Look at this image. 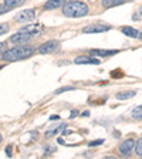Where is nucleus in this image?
<instances>
[{
	"mask_svg": "<svg viewBox=\"0 0 142 159\" xmlns=\"http://www.w3.org/2000/svg\"><path fill=\"white\" fill-rule=\"evenodd\" d=\"M36 50L33 47L29 46H17L13 47L10 50H6L3 54H2V60L6 61V63H13V61H19V60H24L29 58L34 54Z\"/></svg>",
	"mask_w": 142,
	"mask_h": 159,
	"instance_id": "nucleus-1",
	"label": "nucleus"
},
{
	"mask_svg": "<svg viewBox=\"0 0 142 159\" xmlns=\"http://www.w3.org/2000/svg\"><path fill=\"white\" fill-rule=\"evenodd\" d=\"M88 11H89L88 6L84 2H80V0L68 2V3H64L63 6V14L66 17H70V19L84 17L88 14Z\"/></svg>",
	"mask_w": 142,
	"mask_h": 159,
	"instance_id": "nucleus-2",
	"label": "nucleus"
},
{
	"mask_svg": "<svg viewBox=\"0 0 142 159\" xmlns=\"http://www.w3.org/2000/svg\"><path fill=\"white\" fill-rule=\"evenodd\" d=\"M111 30V26L108 24H104V23H93V24H88L83 29V33L84 34H97V33H104V31H108Z\"/></svg>",
	"mask_w": 142,
	"mask_h": 159,
	"instance_id": "nucleus-3",
	"label": "nucleus"
},
{
	"mask_svg": "<svg viewBox=\"0 0 142 159\" xmlns=\"http://www.w3.org/2000/svg\"><path fill=\"white\" fill-rule=\"evenodd\" d=\"M16 21H20V23H27V21H33L36 19V10L34 9H26L21 10L19 14H16Z\"/></svg>",
	"mask_w": 142,
	"mask_h": 159,
	"instance_id": "nucleus-4",
	"label": "nucleus"
},
{
	"mask_svg": "<svg viewBox=\"0 0 142 159\" xmlns=\"http://www.w3.org/2000/svg\"><path fill=\"white\" fill-rule=\"evenodd\" d=\"M43 29H44L43 24L34 23V24H27V26L23 27V29L20 30V31H23V33L29 34L30 37H36V36H39V34L43 31Z\"/></svg>",
	"mask_w": 142,
	"mask_h": 159,
	"instance_id": "nucleus-5",
	"label": "nucleus"
},
{
	"mask_svg": "<svg viewBox=\"0 0 142 159\" xmlns=\"http://www.w3.org/2000/svg\"><path fill=\"white\" fill-rule=\"evenodd\" d=\"M134 146H135V141H134L132 138L129 139H125L121 145H119V153L122 156H129L131 155V152L134 151Z\"/></svg>",
	"mask_w": 142,
	"mask_h": 159,
	"instance_id": "nucleus-6",
	"label": "nucleus"
},
{
	"mask_svg": "<svg viewBox=\"0 0 142 159\" xmlns=\"http://www.w3.org/2000/svg\"><path fill=\"white\" fill-rule=\"evenodd\" d=\"M58 47V41L57 40H48L46 41L44 44L39 47V53L40 54H50V53H54Z\"/></svg>",
	"mask_w": 142,
	"mask_h": 159,
	"instance_id": "nucleus-7",
	"label": "nucleus"
},
{
	"mask_svg": "<svg viewBox=\"0 0 142 159\" xmlns=\"http://www.w3.org/2000/svg\"><path fill=\"white\" fill-rule=\"evenodd\" d=\"M31 39H33V37H30L29 34L23 33V31H19V33L13 34V36L10 37V41L13 44H23V43H27V41Z\"/></svg>",
	"mask_w": 142,
	"mask_h": 159,
	"instance_id": "nucleus-8",
	"label": "nucleus"
},
{
	"mask_svg": "<svg viewBox=\"0 0 142 159\" xmlns=\"http://www.w3.org/2000/svg\"><path fill=\"white\" fill-rule=\"evenodd\" d=\"M118 50H89V56H97V57H109V56H115L118 54Z\"/></svg>",
	"mask_w": 142,
	"mask_h": 159,
	"instance_id": "nucleus-9",
	"label": "nucleus"
},
{
	"mask_svg": "<svg viewBox=\"0 0 142 159\" xmlns=\"http://www.w3.org/2000/svg\"><path fill=\"white\" fill-rule=\"evenodd\" d=\"M76 64H99L98 58H94L93 56H80L74 60Z\"/></svg>",
	"mask_w": 142,
	"mask_h": 159,
	"instance_id": "nucleus-10",
	"label": "nucleus"
},
{
	"mask_svg": "<svg viewBox=\"0 0 142 159\" xmlns=\"http://www.w3.org/2000/svg\"><path fill=\"white\" fill-rule=\"evenodd\" d=\"M121 31H122L126 37H131V39H139V37H141V31H139V30L134 29V27H129V26H124L122 29H121Z\"/></svg>",
	"mask_w": 142,
	"mask_h": 159,
	"instance_id": "nucleus-11",
	"label": "nucleus"
},
{
	"mask_svg": "<svg viewBox=\"0 0 142 159\" xmlns=\"http://www.w3.org/2000/svg\"><path fill=\"white\" fill-rule=\"evenodd\" d=\"M66 0H47L46 4H44V9L46 10H57L60 7H63Z\"/></svg>",
	"mask_w": 142,
	"mask_h": 159,
	"instance_id": "nucleus-12",
	"label": "nucleus"
},
{
	"mask_svg": "<svg viewBox=\"0 0 142 159\" xmlns=\"http://www.w3.org/2000/svg\"><path fill=\"white\" fill-rule=\"evenodd\" d=\"M24 2H26V0H4L3 4L6 7H9V10H11V9H14V7H19V6H21V4H24Z\"/></svg>",
	"mask_w": 142,
	"mask_h": 159,
	"instance_id": "nucleus-13",
	"label": "nucleus"
},
{
	"mask_svg": "<svg viewBox=\"0 0 142 159\" xmlns=\"http://www.w3.org/2000/svg\"><path fill=\"white\" fill-rule=\"evenodd\" d=\"M124 2H125V0H103V6L105 7V9H111V7L122 4Z\"/></svg>",
	"mask_w": 142,
	"mask_h": 159,
	"instance_id": "nucleus-14",
	"label": "nucleus"
},
{
	"mask_svg": "<svg viewBox=\"0 0 142 159\" xmlns=\"http://www.w3.org/2000/svg\"><path fill=\"white\" fill-rule=\"evenodd\" d=\"M136 95V91H122V93H118L117 94V99H128V98H132V97Z\"/></svg>",
	"mask_w": 142,
	"mask_h": 159,
	"instance_id": "nucleus-15",
	"label": "nucleus"
},
{
	"mask_svg": "<svg viewBox=\"0 0 142 159\" xmlns=\"http://www.w3.org/2000/svg\"><path fill=\"white\" fill-rule=\"evenodd\" d=\"M63 128H66V124H60L58 126H56V128H53V129H50V131H47L46 132V136H54V135H57V134L61 131Z\"/></svg>",
	"mask_w": 142,
	"mask_h": 159,
	"instance_id": "nucleus-16",
	"label": "nucleus"
},
{
	"mask_svg": "<svg viewBox=\"0 0 142 159\" xmlns=\"http://www.w3.org/2000/svg\"><path fill=\"white\" fill-rule=\"evenodd\" d=\"M134 149H135L136 155L142 156V138H139L138 141H136V143H135V146H134Z\"/></svg>",
	"mask_w": 142,
	"mask_h": 159,
	"instance_id": "nucleus-17",
	"label": "nucleus"
},
{
	"mask_svg": "<svg viewBox=\"0 0 142 159\" xmlns=\"http://www.w3.org/2000/svg\"><path fill=\"white\" fill-rule=\"evenodd\" d=\"M9 31V24L7 23H0V36L2 34H6Z\"/></svg>",
	"mask_w": 142,
	"mask_h": 159,
	"instance_id": "nucleus-18",
	"label": "nucleus"
},
{
	"mask_svg": "<svg viewBox=\"0 0 142 159\" xmlns=\"http://www.w3.org/2000/svg\"><path fill=\"white\" fill-rule=\"evenodd\" d=\"M73 89H76L74 87H63V88H60L56 91V94H61V93H66V91H73Z\"/></svg>",
	"mask_w": 142,
	"mask_h": 159,
	"instance_id": "nucleus-19",
	"label": "nucleus"
},
{
	"mask_svg": "<svg viewBox=\"0 0 142 159\" xmlns=\"http://www.w3.org/2000/svg\"><path fill=\"white\" fill-rule=\"evenodd\" d=\"M101 143H104V139H97V141H93V142H89V146L101 145Z\"/></svg>",
	"mask_w": 142,
	"mask_h": 159,
	"instance_id": "nucleus-20",
	"label": "nucleus"
},
{
	"mask_svg": "<svg viewBox=\"0 0 142 159\" xmlns=\"http://www.w3.org/2000/svg\"><path fill=\"white\" fill-rule=\"evenodd\" d=\"M9 11V7H6L4 4H0V14H4Z\"/></svg>",
	"mask_w": 142,
	"mask_h": 159,
	"instance_id": "nucleus-21",
	"label": "nucleus"
},
{
	"mask_svg": "<svg viewBox=\"0 0 142 159\" xmlns=\"http://www.w3.org/2000/svg\"><path fill=\"white\" fill-rule=\"evenodd\" d=\"M6 46H7V43H0V56L6 51Z\"/></svg>",
	"mask_w": 142,
	"mask_h": 159,
	"instance_id": "nucleus-22",
	"label": "nucleus"
},
{
	"mask_svg": "<svg viewBox=\"0 0 142 159\" xmlns=\"http://www.w3.org/2000/svg\"><path fill=\"white\" fill-rule=\"evenodd\" d=\"M11 153H13V151H11V148H10V146H9V148L6 149V155H7V156H10V158H11Z\"/></svg>",
	"mask_w": 142,
	"mask_h": 159,
	"instance_id": "nucleus-23",
	"label": "nucleus"
},
{
	"mask_svg": "<svg viewBox=\"0 0 142 159\" xmlns=\"http://www.w3.org/2000/svg\"><path fill=\"white\" fill-rule=\"evenodd\" d=\"M142 111V105H139V107H136V108H134V114L135 112H141Z\"/></svg>",
	"mask_w": 142,
	"mask_h": 159,
	"instance_id": "nucleus-24",
	"label": "nucleus"
},
{
	"mask_svg": "<svg viewBox=\"0 0 142 159\" xmlns=\"http://www.w3.org/2000/svg\"><path fill=\"white\" fill-rule=\"evenodd\" d=\"M134 118H136V119H142V114L135 112V114H134Z\"/></svg>",
	"mask_w": 142,
	"mask_h": 159,
	"instance_id": "nucleus-25",
	"label": "nucleus"
},
{
	"mask_svg": "<svg viewBox=\"0 0 142 159\" xmlns=\"http://www.w3.org/2000/svg\"><path fill=\"white\" fill-rule=\"evenodd\" d=\"M78 115V111H73V114H71V118H74V116Z\"/></svg>",
	"mask_w": 142,
	"mask_h": 159,
	"instance_id": "nucleus-26",
	"label": "nucleus"
},
{
	"mask_svg": "<svg viewBox=\"0 0 142 159\" xmlns=\"http://www.w3.org/2000/svg\"><path fill=\"white\" fill-rule=\"evenodd\" d=\"M70 134H71V131H70V129H68V131H64V132H63V135H70Z\"/></svg>",
	"mask_w": 142,
	"mask_h": 159,
	"instance_id": "nucleus-27",
	"label": "nucleus"
},
{
	"mask_svg": "<svg viewBox=\"0 0 142 159\" xmlns=\"http://www.w3.org/2000/svg\"><path fill=\"white\" fill-rule=\"evenodd\" d=\"M2 141H3V135H2V132H0V143H2Z\"/></svg>",
	"mask_w": 142,
	"mask_h": 159,
	"instance_id": "nucleus-28",
	"label": "nucleus"
},
{
	"mask_svg": "<svg viewBox=\"0 0 142 159\" xmlns=\"http://www.w3.org/2000/svg\"><path fill=\"white\" fill-rule=\"evenodd\" d=\"M139 13H141V16H142V6L139 7Z\"/></svg>",
	"mask_w": 142,
	"mask_h": 159,
	"instance_id": "nucleus-29",
	"label": "nucleus"
},
{
	"mask_svg": "<svg viewBox=\"0 0 142 159\" xmlns=\"http://www.w3.org/2000/svg\"><path fill=\"white\" fill-rule=\"evenodd\" d=\"M141 37H142V33H141Z\"/></svg>",
	"mask_w": 142,
	"mask_h": 159,
	"instance_id": "nucleus-30",
	"label": "nucleus"
}]
</instances>
